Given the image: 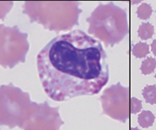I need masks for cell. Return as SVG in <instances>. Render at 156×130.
Instances as JSON below:
<instances>
[{
    "label": "cell",
    "instance_id": "1",
    "mask_svg": "<svg viewBox=\"0 0 156 130\" xmlns=\"http://www.w3.org/2000/svg\"><path fill=\"white\" fill-rule=\"evenodd\" d=\"M107 59L100 41L83 30L54 37L37 57L45 94L55 102L99 94L109 80Z\"/></svg>",
    "mask_w": 156,
    "mask_h": 130
},
{
    "label": "cell",
    "instance_id": "2",
    "mask_svg": "<svg viewBox=\"0 0 156 130\" xmlns=\"http://www.w3.org/2000/svg\"><path fill=\"white\" fill-rule=\"evenodd\" d=\"M81 12L77 2L69 0H27L23 5V13L28 15L30 22H37L52 31L68 30L77 25Z\"/></svg>",
    "mask_w": 156,
    "mask_h": 130
},
{
    "label": "cell",
    "instance_id": "3",
    "mask_svg": "<svg viewBox=\"0 0 156 130\" xmlns=\"http://www.w3.org/2000/svg\"><path fill=\"white\" fill-rule=\"evenodd\" d=\"M88 32L107 47L119 44L129 34L127 12L114 3L100 4L87 18Z\"/></svg>",
    "mask_w": 156,
    "mask_h": 130
},
{
    "label": "cell",
    "instance_id": "4",
    "mask_svg": "<svg viewBox=\"0 0 156 130\" xmlns=\"http://www.w3.org/2000/svg\"><path fill=\"white\" fill-rule=\"evenodd\" d=\"M38 103L31 102L28 93L10 83L1 86V125L10 128H26Z\"/></svg>",
    "mask_w": 156,
    "mask_h": 130
},
{
    "label": "cell",
    "instance_id": "5",
    "mask_svg": "<svg viewBox=\"0 0 156 130\" xmlns=\"http://www.w3.org/2000/svg\"><path fill=\"white\" fill-rule=\"evenodd\" d=\"M0 64L4 68H14L19 62H24L28 53V35L20 31L17 26L5 27L1 24Z\"/></svg>",
    "mask_w": 156,
    "mask_h": 130
},
{
    "label": "cell",
    "instance_id": "6",
    "mask_svg": "<svg viewBox=\"0 0 156 130\" xmlns=\"http://www.w3.org/2000/svg\"><path fill=\"white\" fill-rule=\"evenodd\" d=\"M130 90L121 83H117L106 89L100 100L102 112L110 118L122 123L127 122L130 117Z\"/></svg>",
    "mask_w": 156,
    "mask_h": 130
},
{
    "label": "cell",
    "instance_id": "7",
    "mask_svg": "<svg viewBox=\"0 0 156 130\" xmlns=\"http://www.w3.org/2000/svg\"><path fill=\"white\" fill-rule=\"evenodd\" d=\"M63 123L58 114V107H51L44 102L38 104L26 129H58Z\"/></svg>",
    "mask_w": 156,
    "mask_h": 130
},
{
    "label": "cell",
    "instance_id": "8",
    "mask_svg": "<svg viewBox=\"0 0 156 130\" xmlns=\"http://www.w3.org/2000/svg\"><path fill=\"white\" fill-rule=\"evenodd\" d=\"M155 116L149 110H143L138 115V123L143 128H148L154 125Z\"/></svg>",
    "mask_w": 156,
    "mask_h": 130
},
{
    "label": "cell",
    "instance_id": "9",
    "mask_svg": "<svg viewBox=\"0 0 156 130\" xmlns=\"http://www.w3.org/2000/svg\"><path fill=\"white\" fill-rule=\"evenodd\" d=\"M154 34V27L150 23H142L138 30V36L140 39L147 40Z\"/></svg>",
    "mask_w": 156,
    "mask_h": 130
},
{
    "label": "cell",
    "instance_id": "10",
    "mask_svg": "<svg viewBox=\"0 0 156 130\" xmlns=\"http://www.w3.org/2000/svg\"><path fill=\"white\" fill-rule=\"evenodd\" d=\"M149 53V45L147 43L139 42L133 46L132 54L136 58H144Z\"/></svg>",
    "mask_w": 156,
    "mask_h": 130
},
{
    "label": "cell",
    "instance_id": "11",
    "mask_svg": "<svg viewBox=\"0 0 156 130\" xmlns=\"http://www.w3.org/2000/svg\"><path fill=\"white\" fill-rule=\"evenodd\" d=\"M142 96L147 103L156 104V85H147L142 90Z\"/></svg>",
    "mask_w": 156,
    "mask_h": 130
},
{
    "label": "cell",
    "instance_id": "12",
    "mask_svg": "<svg viewBox=\"0 0 156 130\" xmlns=\"http://www.w3.org/2000/svg\"><path fill=\"white\" fill-rule=\"evenodd\" d=\"M156 69V59L153 57H147L141 63L140 71L143 75H150Z\"/></svg>",
    "mask_w": 156,
    "mask_h": 130
},
{
    "label": "cell",
    "instance_id": "13",
    "mask_svg": "<svg viewBox=\"0 0 156 130\" xmlns=\"http://www.w3.org/2000/svg\"><path fill=\"white\" fill-rule=\"evenodd\" d=\"M152 13H153L152 7H151L150 5L146 4V3L141 4L137 8V12H136L138 17L140 19H142V20H147V19L150 18Z\"/></svg>",
    "mask_w": 156,
    "mask_h": 130
},
{
    "label": "cell",
    "instance_id": "14",
    "mask_svg": "<svg viewBox=\"0 0 156 130\" xmlns=\"http://www.w3.org/2000/svg\"><path fill=\"white\" fill-rule=\"evenodd\" d=\"M142 108V103L141 101L137 99L136 97H132L130 99V112L131 114H137Z\"/></svg>",
    "mask_w": 156,
    "mask_h": 130
},
{
    "label": "cell",
    "instance_id": "15",
    "mask_svg": "<svg viewBox=\"0 0 156 130\" xmlns=\"http://www.w3.org/2000/svg\"><path fill=\"white\" fill-rule=\"evenodd\" d=\"M151 49H152V52L154 53V55L156 57V39L153 41V43L151 44Z\"/></svg>",
    "mask_w": 156,
    "mask_h": 130
},
{
    "label": "cell",
    "instance_id": "16",
    "mask_svg": "<svg viewBox=\"0 0 156 130\" xmlns=\"http://www.w3.org/2000/svg\"><path fill=\"white\" fill-rule=\"evenodd\" d=\"M128 1H130L132 5H137V4H139L140 2H142L143 0H128Z\"/></svg>",
    "mask_w": 156,
    "mask_h": 130
},
{
    "label": "cell",
    "instance_id": "17",
    "mask_svg": "<svg viewBox=\"0 0 156 130\" xmlns=\"http://www.w3.org/2000/svg\"><path fill=\"white\" fill-rule=\"evenodd\" d=\"M154 77H155V79H156V74H155V76H154Z\"/></svg>",
    "mask_w": 156,
    "mask_h": 130
}]
</instances>
